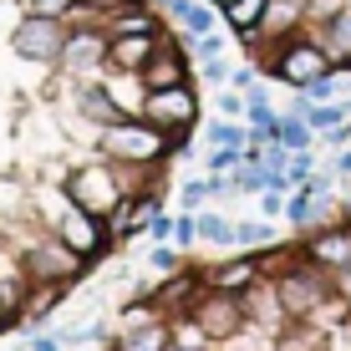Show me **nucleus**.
<instances>
[{
	"label": "nucleus",
	"instance_id": "3",
	"mask_svg": "<svg viewBox=\"0 0 351 351\" xmlns=\"http://www.w3.org/2000/svg\"><path fill=\"white\" fill-rule=\"evenodd\" d=\"M16 250H21V265H26L31 285H71V280H82L87 265H92V260H82L56 229H51V234L36 229V234H26Z\"/></svg>",
	"mask_w": 351,
	"mask_h": 351
},
{
	"label": "nucleus",
	"instance_id": "6",
	"mask_svg": "<svg viewBox=\"0 0 351 351\" xmlns=\"http://www.w3.org/2000/svg\"><path fill=\"white\" fill-rule=\"evenodd\" d=\"M184 316L199 321V331L209 336V341H229V336H239V331L250 326L245 295H234V290H209V285L193 295V306L184 311Z\"/></svg>",
	"mask_w": 351,
	"mask_h": 351
},
{
	"label": "nucleus",
	"instance_id": "31",
	"mask_svg": "<svg viewBox=\"0 0 351 351\" xmlns=\"http://www.w3.org/2000/svg\"><path fill=\"white\" fill-rule=\"evenodd\" d=\"M148 265H153L158 275H173V270H178V245H153Z\"/></svg>",
	"mask_w": 351,
	"mask_h": 351
},
{
	"label": "nucleus",
	"instance_id": "30",
	"mask_svg": "<svg viewBox=\"0 0 351 351\" xmlns=\"http://www.w3.org/2000/svg\"><path fill=\"white\" fill-rule=\"evenodd\" d=\"M239 163H245V148H214L209 153V173H229Z\"/></svg>",
	"mask_w": 351,
	"mask_h": 351
},
{
	"label": "nucleus",
	"instance_id": "5",
	"mask_svg": "<svg viewBox=\"0 0 351 351\" xmlns=\"http://www.w3.org/2000/svg\"><path fill=\"white\" fill-rule=\"evenodd\" d=\"M331 71V51H326L321 41H311V36H280V46H275L270 56V77H280L285 87H311L316 77H326Z\"/></svg>",
	"mask_w": 351,
	"mask_h": 351
},
{
	"label": "nucleus",
	"instance_id": "28",
	"mask_svg": "<svg viewBox=\"0 0 351 351\" xmlns=\"http://www.w3.org/2000/svg\"><path fill=\"white\" fill-rule=\"evenodd\" d=\"M178 199H184V209H199L204 199H219V184H214V178H189V184L178 189Z\"/></svg>",
	"mask_w": 351,
	"mask_h": 351
},
{
	"label": "nucleus",
	"instance_id": "38",
	"mask_svg": "<svg viewBox=\"0 0 351 351\" xmlns=\"http://www.w3.org/2000/svg\"><path fill=\"white\" fill-rule=\"evenodd\" d=\"M26 351H62V341H56V336H26Z\"/></svg>",
	"mask_w": 351,
	"mask_h": 351
},
{
	"label": "nucleus",
	"instance_id": "17",
	"mask_svg": "<svg viewBox=\"0 0 351 351\" xmlns=\"http://www.w3.org/2000/svg\"><path fill=\"white\" fill-rule=\"evenodd\" d=\"M62 300H66V285H31V290H26V300H21V311H16V326L31 336L36 326H41L56 306H62Z\"/></svg>",
	"mask_w": 351,
	"mask_h": 351
},
{
	"label": "nucleus",
	"instance_id": "26",
	"mask_svg": "<svg viewBox=\"0 0 351 351\" xmlns=\"http://www.w3.org/2000/svg\"><path fill=\"white\" fill-rule=\"evenodd\" d=\"M189 46V56H193V62H214V56H224V36L219 31H204V36H193V41H184Z\"/></svg>",
	"mask_w": 351,
	"mask_h": 351
},
{
	"label": "nucleus",
	"instance_id": "39",
	"mask_svg": "<svg viewBox=\"0 0 351 351\" xmlns=\"http://www.w3.org/2000/svg\"><path fill=\"white\" fill-rule=\"evenodd\" d=\"M336 173H346V178H351V148L341 153V158H336Z\"/></svg>",
	"mask_w": 351,
	"mask_h": 351
},
{
	"label": "nucleus",
	"instance_id": "15",
	"mask_svg": "<svg viewBox=\"0 0 351 351\" xmlns=\"http://www.w3.org/2000/svg\"><path fill=\"white\" fill-rule=\"evenodd\" d=\"M77 117H87V123H97V128H112L117 117H128V112L112 102L107 82H77Z\"/></svg>",
	"mask_w": 351,
	"mask_h": 351
},
{
	"label": "nucleus",
	"instance_id": "32",
	"mask_svg": "<svg viewBox=\"0 0 351 351\" xmlns=\"http://www.w3.org/2000/svg\"><path fill=\"white\" fill-rule=\"evenodd\" d=\"M199 77L209 82V87H219V82H229V77H234V66H229L224 56H214V62H199Z\"/></svg>",
	"mask_w": 351,
	"mask_h": 351
},
{
	"label": "nucleus",
	"instance_id": "25",
	"mask_svg": "<svg viewBox=\"0 0 351 351\" xmlns=\"http://www.w3.org/2000/svg\"><path fill=\"white\" fill-rule=\"evenodd\" d=\"M270 239H275L270 224H234V250H250V255H255V250H265Z\"/></svg>",
	"mask_w": 351,
	"mask_h": 351
},
{
	"label": "nucleus",
	"instance_id": "1",
	"mask_svg": "<svg viewBox=\"0 0 351 351\" xmlns=\"http://www.w3.org/2000/svg\"><path fill=\"white\" fill-rule=\"evenodd\" d=\"M97 148H102V158H112L123 168H158L168 153H184L189 138H173V132L153 128L148 117H117L112 128H102Z\"/></svg>",
	"mask_w": 351,
	"mask_h": 351
},
{
	"label": "nucleus",
	"instance_id": "21",
	"mask_svg": "<svg viewBox=\"0 0 351 351\" xmlns=\"http://www.w3.org/2000/svg\"><path fill=\"white\" fill-rule=\"evenodd\" d=\"M321 46L331 51V62H346V56H351V5H341L331 21H326V36H321Z\"/></svg>",
	"mask_w": 351,
	"mask_h": 351
},
{
	"label": "nucleus",
	"instance_id": "4",
	"mask_svg": "<svg viewBox=\"0 0 351 351\" xmlns=\"http://www.w3.org/2000/svg\"><path fill=\"white\" fill-rule=\"evenodd\" d=\"M331 295H336V285L326 280V270H321V265H311L306 255L290 260L285 270L275 275V300H280V311L290 321H311Z\"/></svg>",
	"mask_w": 351,
	"mask_h": 351
},
{
	"label": "nucleus",
	"instance_id": "18",
	"mask_svg": "<svg viewBox=\"0 0 351 351\" xmlns=\"http://www.w3.org/2000/svg\"><path fill=\"white\" fill-rule=\"evenodd\" d=\"M300 21H306V0H270V5H265L260 31L280 41V36H295V26H300ZM260 31H255V36H260Z\"/></svg>",
	"mask_w": 351,
	"mask_h": 351
},
{
	"label": "nucleus",
	"instance_id": "33",
	"mask_svg": "<svg viewBox=\"0 0 351 351\" xmlns=\"http://www.w3.org/2000/svg\"><path fill=\"white\" fill-rule=\"evenodd\" d=\"M148 239H153V245H168V239H173V214H153V219H148Z\"/></svg>",
	"mask_w": 351,
	"mask_h": 351
},
{
	"label": "nucleus",
	"instance_id": "35",
	"mask_svg": "<svg viewBox=\"0 0 351 351\" xmlns=\"http://www.w3.org/2000/svg\"><path fill=\"white\" fill-rule=\"evenodd\" d=\"M285 199H290V193H280V189H265V193H260V214H265V219L285 214Z\"/></svg>",
	"mask_w": 351,
	"mask_h": 351
},
{
	"label": "nucleus",
	"instance_id": "20",
	"mask_svg": "<svg viewBox=\"0 0 351 351\" xmlns=\"http://www.w3.org/2000/svg\"><path fill=\"white\" fill-rule=\"evenodd\" d=\"M265 5H270V0H234L229 10H219V16H224V26L234 36H255L260 21H265Z\"/></svg>",
	"mask_w": 351,
	"mask_h": 351
},
{
	"label": "nucleus",
	"instance_id": "14",
	"mask_svg": "<svg viewBox=\"0 0 351 351\" xmlns=\"http://www.w3.org/2000/svg\"><path fill=\"white\" fill-rule=\"evenodd\" d=\"M260 275H265L260 255H239V260H224V265H214V270H204V285H209V290H234V295H245L250 285H260Z\"/></svg>",
	"mask_w": 351,
	"mask_h": 351
},
{
	"label": "nucleus",
	"instance_id": "22",
	"mask_svg": "<svg viewBox=\"0 0 351 351\" xmlns=\"http://www.w3.org/2000/svg\"><path fill=\"white\" fill-rule=\"evenodd\" d=\"M275 138H280L290 153H306V148H311V138H316V128H311L306 117L290 112V117H280V123H275Z\"/></svg>",
	"mask_w": 351,
	"mask_h": 351
},
{
	"label": "nucleus",
	"instance_id": "7",
	"mask_svg": "<svg viewBox=\"0 0 351 351\" xmlns=\"http://www.w3.org/2000/svg\"><path fill=\"white\" fill-rule=\"evenodd\" d=\"M138 117H148L153 128L173 132V138H189L193 123H199V92H193L189 82H178V87H153V92H143Z\"/></svg>",
	"mask_w": 351,
	"mask_h": 351
},
{
	"label": "nucleus",
	"instance_id": "2",
	"mask_svg": "<svg viewBox=\"0 0 351 351\" xmlns=\"http://www.w3.org/2000/svg\"><path fill=\"white\" fill-rule=\"evenodd\" d=\"M132 168L123 163H112V158H97V163H77L66 173V204H82V209H92V214H102V219H112L117 214V204L128 199V193H138V184H132Z\"/></svg>",
	"mask_w": 351,
	"mask_h": 351
},
{
	"label": "nucleus",
	"instance_id": "9",
	"mask_svg": "<svg viewBox=\"0 0 351 351\" xmlns=\"http://www.w3.org/2000/svg\"><path fill=\"white\" fill-rule=\"evenodd\" d=\"M56 234H62L82 260H102L107 245H112L107 219H102V214H92V209H82V204H66V209L56 214Z\"/></svg>",
	"mask_w": 351,
	"mask_h": 351
},
{
	"label": "nucleus",
	"instance_id": "23",
	"mask_svg": "<svg viewBox=\"0 0 351 351\" xmlns=\"http://www.w3.org/2000/svg\"><path fill=\"white\" fill-rule=\"evenodd\" d=\"M193 229H199V239H209V245L234 250V224H229L224 214H193Z\"/></svg>",
	"mask_w": 351,
	"mask_h": 351
},
{
	"label": "nucleus",
	"instance_id": "36",
	"mask_svg": "<svg viewBox=\"0 0 351 351\" xmlns=\"http://www.w3.org/2000/svg\"><path fill=\"white\" fill-rule=\"evenodd\" d=\"M245 107H250V102H245V97H239V87L219 92V112H224V117H245Z\"/></svg>",
	"mask_w": 351,
	"mask_h": 351
},
{
	"label": "nucleus",
	"instance_id": "24",
	"mask_svg": "<svg viewBox=\"0 0 351 351\" xmlns=\"http://www.w3.org/2000/svg\"><path fill=\"white\" fill-rule=\"evenodd\" d=\"M204 138H209L214 148H245V143H250V128H239L234 117H219V123H209Z\"/></svg>",
	"mask_w": 351,
	"mask_h": 351
},
{
	"label": "nucleus",
	"instance_id": "11",
	"mask_svg": "<svg viewBox=\"0 0 351 351\" xmlns=\"http://www.w3.org/2000/svg\"><path fill=\"white\" fill-rule=\"evenodd\" d=\"M189 62H193V56H189L184 41L158 36V51L148 56V66L138 71V82H143L148 92H153V87H178V82H189Z\"/></svg>",
	"mask_w": 351,
	"mask_h": 351
},
{
	"label": "nucleus",
	"instance_id": "40",
	"mask_svg": "<svg viewBox=\"0 0 351 351\" xmlns=\"http://www.w3.org/2000/svg\"><path fill=\"white\" fill-rule=\"evenodd\" d=\"M0 331H10V311L5 306H0Z\"/></svg>",
	"mask_w": 351,
	"mask_h": 351
},
{
	"label": "nucleus",
	"instance_id": "8",
	"mask_svg": "<svg viewBox=\"0 0 351 351\" xmlns=\"http://www.w3.org/2000/svg\"><path fill=\"white\" fill-rule=\"evenodd\" d=\"M66 21L56 16H21L16 31H10V51L21 62H36V66H56L62 62V46H66Z\"/></svg>",
	"mask_w": 351,
	"mask_h": 351
},
{
	"label": "nucleus",
	"instance_id": "34",
	"mask_svg": "<svg viewBox=\"0 0 351 351\" xmlns=\"http://www.w3.org/2000/svg\"><path fill=\"white\" fill-rule=\"evenodd\" d=\"M193 239H199V229H193V214H178V219H173V245L189 250Z\"/></svg>",
	"mask_w": 351,
	"mask_h": 351
},
{
	"label": "nucleus",
	"instance_id": "19",
	"mask_svg": "<svg viewBox=\"0 0 351 351\" xmlns=\"http://www.w3.org/2000/svg\"><path fill=\"white\" fill-rule=\"evenodd\" d=\"M285 219L295 224V229H316V224L326 219V199H321L316 189H306V184H300V189L285 199Z\"/></svg>",
	"mask_w": 351,
	"mask_h": 351
},
{
	"label": "nucleus",
	"instance_id": "27",
	"mask_svg": "<svg viewBox=\"0 0 351 351\" xmlns=\"http://www.w3.org/2000/svg\"><path fill=\"white\" fill-rule=\"evenodd\" d=\"M26 5V16H56V21H66V16H77L82 10V0H21Z\"/></svg>",
	"mask_w": 351,
	"mask_h": 351
},
{
	"label": "nucleus",
	"instance_id": "10",
	"mask_svg": "<svg viewBox=\"0 0 351 351\" xmlns=\"http://www.w3.org/2000/svg\"><path fill=\"white\" fill-rule=\"evenodd\" d=\"M107 26H71L66 31V46H62V71H71V77H92V71L107 66Z\"/></svg>",
	"mask_w": 351,
	"mask_h": 351
},
{
	"label": "nucleus",
	"instance_id": "12",
	"mask_svg": "<svg viewBox=\"0 0 351 351\" xmlns=\"http://www.w3.org/2000/svg\"><path fill=\"white\" fill-rule=\"evenodd\" d=\"M158 36H163V31H132V36H112V41H107V66H112L117 77H138V71L148 66V56L158 51Z\"/></svg>",
	"mask_w": 351,
	"mask_h": 351
},
{
	"label": "nucleus",
	"instance_id": "29",
	"mask_svg": "<svg viewBox=\"0 0 351 351\" xmlns=\"http://www.w3.org/2000/svg\"><path fill=\"white\" fill-rule=\"evenodd\" d=\"M311 173H316V158H311V148H306V153H290V163H285V178H290V189H300Z\"/></svg>",
	"mask_w": 351,
	"mask_h": 351
},
{
	"label": "nucleus",
	"instance_id": "16",
	"mask_svg": "<svg viewBox=\"0 0 351 351\" xmlns=\"http://www.w3.org/2000/svg\"><path fill=\"white\" fill-rule=\"evenodd\" d=\"M168 341H173V316H158L132 326V331H117L112 351H168Z\"/></svg>",
	"mask_w": 351,
	"mask_h": 351
},
{
	"label": "nucleus",
	"instance_id": "37",
	"mask_svg": "<svg viewBox=\"0 0 351 351\" xmlns=\"http://www.w3.org/2000/svg\"><path fill=\"white\" fill-rule=\"evenodd\" d=\"M341 5H346V0H306V16H316V21H331Z\"/></svg>",
	"mask_w": 351,
	"mask_h": 351
},
{
	"label": "nucleus",
	"instance_id": "13",
	"mask_svg": "<svg viewBox=\"0 0 351 351\" xmlns=\"http://www.w3.org/2000/svg\"><path fill=\"white\" fill-rule=\"evenodd\" d=\"M306 260L321 265V270H351V224H331V229H316L306 239Z\"/></svg>",
	"mask_w": 351,
	"mask_h": 351
},
{
	"label": "nucleus",
	"instance_id": "41",
	"mask_svg": "<svg viewBox=\"0 0 351 351\" xmlns=\"http://www.w3.org/2000/svg\"><path fill=\"white\" fill-rule=\"evenodd\" d=\"M209 5H214V10H229V5H234V0H209Z\"/></svg>",
	"mask_w": 351,
	"mask_h": 351
}]
</instances>
